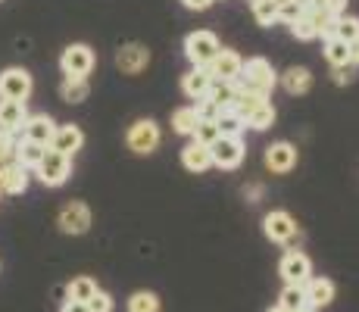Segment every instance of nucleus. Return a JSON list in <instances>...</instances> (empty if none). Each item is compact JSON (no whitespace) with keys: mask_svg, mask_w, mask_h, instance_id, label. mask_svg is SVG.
I'll return each instance as SVG.
<instances>
[{"mask_svg":"<svg viewBox=\"0 0 359 312\" xmlns=\"http://www.w3.org/2000/svg\"><path fill=\"white\" fill-rule=\"evenodd\" d=\"M275 81H278V75L272 72V62L262 60V57L247 60L244 69H241V75H238V88H241V91H250V94H259V97L272 94Z\"/></svg>","mask_w":359,"mask_h":312,"instance_id":"f257e3e1","label":"nucleus"},{"mask_svg":"<svg viewBox=\"0 0 359 312\" xmlns=\"http://www.w3.org/2000/svg\"><path fill=\"white\" fill-rule=\"evenodd\" d=\"M34 172H38L41 184L60 187V184L69 182V175H72V156H66V154H60V150L47 147L44 159L38 163V169H34Z\"/></svg>","mask_w":359,"mask_h":312,"instance_id":"f03ea898","label":"nucleus"},{"mask_svg":"<svg viewBox=\"0 0 359 312\" xmlns=\"http://www.w3.org/2000/svg\"><path fill=\"white\" fill-rule=\"evenodd\" d=\"M219 50H222V44H219V38L212 32H191L188 38H184V53H188V60L200 69L210 66V62L219 57Z\"/></svg>","mask_w":359,"mask_h":312,"instance_id":"7ed1b4c3","label":"nucleus"},{"mask_svg":"<svg viewBox=\"0 0 359 312\" xmlns=\"http://www.w3.org/2000/svg\"><path fill=\"white\" fill-rule=\"evenodd\" d=\"M160 125H156L154 119H137L135 125L128 128L126 141H128V150H135L137 156H147L154 154L156 147H160Z\"/></svg>","mask_w":359,"mask_h":312,"instance_id":"20e7f679","label":"nucleus"},{"mask_svg":"<svg viewBox=\"0 0 359 312\" xmlns=\"http://www.w3.org/2000/svg\"><path fill=\"white\" fill-rule=\"evenodd\" d=\"M60 69L66 79H88L94 69V50L88 44H72L60 57Z\"/></svg>","mask_w":359,"mask_h":312,"instance_id":"39448f33","label":"nucleus"},{"mask_svg":"<svg viewBox=\"0 0 359 312\" xmlns=\"http://www.w3.org/2000/svg\"><path fill=\"white\" fill-rule=\"evenodd\" d=\"M57 225L63 234H85L88 228H91V210H88L81 200H72V203H66L63 210H60Z\"/></svg>","mask_w":359,"mask_h":312,"instance_id":"423d86ee","label":"nucleus"},{"mask_svg":"<svg viewBox=\"0 0 359 312\" xmlns=\"http://www.w3.org/2000/svg\"><path fill=\"white\" fill-rule=\"evenodd\" d=\"M262 231H266V238L275 240V244H291L297 234H300V231H297V222L287 216L285 210L269 212V216L262 219Z\"/></svg>","mask_w":359,"mask_h":312,"instance_id":"0eeeda50","label":"nucleus"},{"mask_svg":"<svg viewBox=\"0 0 359 312\" xmlns=\"http://www.w3.org/2000/svg\"><path fill=\"white\" fill-rule=\"evenodd\" d=\"M281 278L287 284H306L313 278V262H309L306 253H300V250H291V253L281 256V266H278Z\"/></svg>","mask_w":359,"mask_h":312,"instance_id":"6e6552de","label":"nucleus"},{"mask_svg":"<svg viewBox=\"0 0 359 312\" xmlns=\"http://www.w3.org/2000/svg\"><path fill=\"white\" fill-rule=\"evenodd\" d=\"M210 154L212 165H219V169H238L244 163V141L241 137H219L210 147Z\"/></svg>","mask_w":359,"mask_h":312,"instance_id":"1a4fd4ad","label":"nucleus"},{"mask_svg":"<svg viewBox=\"0 0 359 312\" xmlns=\"http://www.w3.org/2000/svg\"><path fill=\"white\" fill-rule=\"evenodd\" d=\"M32 94V75L25 69H6L0 75V97L4 100H29Z\"/></svg>","mask_w":359,"mask_h":312,"instance_id":"9d476101","label":"nucleus"},{"mask_svg":"<svg viewBox=\"0 0 359 312\" xmlns=\"http://www.w3.org/2000/svg\"><path fill=\"white\" fill-rule=\"evenodd\" d=\"M150 62V50L144 44H126L116 50V66L126 75H141Z\"/></svg>","mask_w":359,"mask_h":312,"instance_id":"9b49d317","label":"nucleus"},{"mask_svg":"<svg viewBox=\"0 0 359 312\" xmlns=\"http://www.w3.org/2000/svg\"><path fill=\"white\" fill-rule=\"evenodd\" d=\"M266 165H269V172H275V175H287V172L297 165V147L287 141L272 144V147L266 150Z\"/></svg>","mask_w":359,"mask_h":312,"instance_id":"f8f14e48","label":"nucleus"},{"mask_svg":"<svg viewBox=\"0 0 359 312\" xmlns=\"http://www.w3.org/2000/svg\"><path fill=\"white\" fill-rule=\"evenodd\" d=\"M206 69H210L212 81H238L241 69H244V60H241L234 50H219V57Z\"/></svg>","mask_w":359,"mask_h":312,"instance_id":"ddd939ff","label":"nucleus"},{"mask_svg":"<svg viewBox=\"0 0 359 312\" xmlns=\"http://www.w3.org/2000/svg\"><path fill=\"white\" fill-rule=\"evenodd\" d=\"M53 135H57V125H53L50 116L38 113V116H29L22 125V137L25 141H34V144H44V147H50Z\"/></svg>","mask_w":359,"mask_h":312,"instance_id":"4468645a","label":"nucleus"},{"mask_svg":"<svg viewBox=\"0 0 359 312\" xmlns=\"http://www.w3.org/2000/svg\"><path fill=\"white\" fill-rule=\"evenodd\" d=\"M25 119H29L25 100H0V131L4 135H19Z\"/></svg>","mask_w":359,"mask_h":312,"instance_id":"2eb2a0df","label":"nucleus"},{"mask_svg":"<svg viewBox=\"0 0 359 312\" xmlns=\"http://www.w3.org/2000/svg\"><path fill=\"white\" fill-rule=\"evenodd\" d=\"M29 187V169L19 165L16 159L0 165V194H22Z\"/></svg>","mask_w":359,"mask_h":312,"instance_id":"dca6fc26","label":"nucleus"},{"mask_svg":"<svg viewBox=\"0 0 359 312\" xmlns=\"http://www.w3.org/2000/svg\"><path fill=\"white\" fill-rule=\"evenodd\" d=\"M81 144H85V135H81L79 125H57V135H53L50 147L66 156H75L81 150Z\"/></svg>","mask_w":359,"mask_h":312,"instance_id":"f3484780","label":"nucleus"},{"mask_svg":"<svg viewBox=\"0 0 359 312\" xmlns=\"http://www.w3.org/2000/svg\"><path fill=\"white\" fill-rule=\"evenodd\" d=\"M303 294H306V306L322 309L334 300V284H331L328 278H309L306 284H303Z\"/></svg>","mask_w":359,"mask_h":312,"instance_id":"a211bd4d","label":"nucleus"},{"mask_svg":"<svg viewBox=\"0 0 359 312\" xmlns=\"http://www.w3.org/2000/svg\"><path fill=\"white\" fill-rule=\"evenodd\" d=\"M182 165L188 172H206L212 165V154H210V147H206V144H197V141H191L188 147L182 150Z\"/></svg>","mask_w":359,"mask_h":312,"instance_id":"6ab92c4d","label":"nucleus"},{"mask_svg":"<svg viewBox=\"0 0 359 312\" xmlns=\"http://www.w3.org/2000/svg\"><path fill=\"white\" fill-rule=\"evenodd\" d=\"M210 88H212V75H210V69H200L194 66L188 75L182 79V91L191 97V100H197V97H206L210 94Z\"/></svg>","mask_w":359,"mask_h":312,"instance_id":"aec40b11","label":"nucleus"},{"mask_svg":"<svg viewBox=\"0 0 359 312\" xmlns=\"http://www.w3.org/2000/svg\"><path fill=\"white\" fill-rule=\"evenodd\" d=\"M281 85H285L287 94H306L309 85H313V75L303 66H291L285 75H281Z\"/></svg>","mask_w":359,"mask_h":312,"instance_id":"412c9836","label":"nucleus"},{"mask_svg":"<svg viewBox=\"0 0 359 312\" xmlns=\"http://www.w3.org/2000/svg\"><path fill=\"white\" fill-rule=\"evenodd\" d=\"M44 154H47L44 144L25 141V137H22V144H16V163L25 165V169H38V163L44 159Z\"/></svg>","mask_w":359,"mask_h":312,"instance_id":"4be33fe9","label":"nucleus"},{"mask_svg":"<svg viewBox=\"0 0 359 312\" xmlns=\"http://www.w3.org/2000/svg\"><path fill=\"white\" fill-rule=\"evenodd\" d=\"M238 81H212V88H210V100L212 103H219L222 109H231V103H234V97H238Z\"/></svg>","mask_w":359,"mask_h":312,"instance_id":"5701e85b","label":"nucleus"},{"mask_svg":"<svg viewBox=\"0 0 359 312\" xmlns=\"http://www.w3.org/2000/svg\"><path fill=\"white\" fill-rule=\"evenodd\" d=\"M197 122H200V116H197L194 107H182L172 113V128H175L178 135H194Z\"/></svg>","mask_w":359,"mask_h":312,"instance_id":"b1692460","label":"nucleus"},{"mask_svg":"<svg viewBox=\"0 0 359 312\" xmlns=\"http://www.w3.org/2000/svg\"><path fill=\"white\" fill-rule=\"evenodd\" d=\"M325 60L331 66H347L350 62V44L341 38H325ZM353 66V62H350Z\"/></svg>","mask_w":359,"mask_h":312,"instance_id":"393cba45","label":"nucleus"},{"mask_svg":"<svg viewBox=\"0 0 359 312\" xmlns=\"http://www.w3.org/2000/svg\"><path fill=\"white\" fill-rule=\"evenodd\" d=\"M216 125H219V135H222V137H241V131L247 128L244 119H241L234 109H222V113H219V119H216Z\"/></svg>","mask_w":359,"mask_h":312,"instance_id":"a878e982","label":"nucleus"},{"mask_svg":"<svg viewBox=\"0 0 359 312\" xmlns=\"http://www.w3.org/2000/svg\"><path fill=\"white\" fill-rule=\"evenodd\" d=\"M272 122H275V107L269 100L259 103V107L244 119V125H247V128H253V131H266Z\"/></svg>","mask_w":359,"mask_h":312,"instance_id":"bb28decb","label":"nucleus"},{"mask_svg":"<svg viewBox=\"0 0 359 312\" xmlns=\"http://www.w3.org/2000/svg\"><path fill=\"white\" fill-rule=\"evenodd\" d=\"M88 79H63V85H60V94H63L66 103H81L88 100Z\"/></svg>","mask_w":359,"mask_h":312,"instance_id":"cd10ccee","label":"nucleus"},{"mask_svg":"<svg viewBox=\"0 0 359 312\" xmlns=\"http://www.w3.org/2000/svg\"><path fill=\"white\" fill-rule=\"evenodd\" d=\"M97 281L88 278V275H81V278H75L72 284H69V300H79V303H88L94 294H97Z\"/></svg>","mask_w":359,"mask_h":312,"instance_id":"c85d7f7f","label":"nucleus"},{"mask_svg":"<svg viewBox=\"0 0 359 312\" xmlns=\"http://www.w3.org/2000/svg\"><path fill=\"white\" fill-rule=\"evenodd\" d=\"M128 312H160V297L150 290H137L128 297Z\"/></svg>","mask_w":359,"mask_h":312,"instance_id":"c756f323","label":"nucleus"},{"mask_svg":"<svg viewBox=\"0 0 359 312\" xmlns=\"http://www.w3.org/2000/svg\"><path fill=\"white\" fill-rule=\"evenodd\" d=\"M269 97H259V94H250V91H238V97H234L231 109L241 116V119H247V116L253 113V109L259 107V103H266Z\"/></svg>","mask_w":359,"mask_h":312,"instance_id":"7c9ffc66","label":"nucleus"},{"mask_svg":"<svg viewBox=\"0 0 359 312\" xmlns=\"http://www.w3.org/2000/svg\"><path fill=\"white\" fill-rule=\"evenodd\" d=\"M250 6H253V19H257L259 25L278 22V4H275V0H250Z\"/></svg>","mask_w":359,"mask_h":312,"instance_id":"2f4dec72","label":"nucleus"},{"mask_svg":"<svg viewBox=\"0 0 359 312\" xmlns=\"http://www.w3.org/2000/svg\"><path fill=\"white\" fill-rule=\"evenodd\" d=\"M278 306H285V309H300V306H306V294H303V284H287L285 290L278 294Z\"/></svg>","mask_w":359,"mask_h":312,"instance_id":"473e14b6","label":"nucleus"},{"mask_svg":"<svg viewBox=\"0 0 359 312\" xmlns=\"http://www.w3.org/2000/svg\"><path fill=\"white\" fill-rule=\"evenodd\" d=\"M334 38L347 41V44L359 41V19H356V16H337V22H334Z\"/></svg>","mask_w":359,"mask_h":312,"instance_id":"72a5a7b5","label":"nucleus"},{"mask_svg":"<svg viewBox=\"0 0 359 312\" xmlns=\"http://www.w3.org/2000/svg\"><path fill=\"white\" fill-rule=\"evenodd\" d=\"M191 137H194L197 144H206V147H212V144H216L222 135H219V125L212 122V119H200V122H197V128H194V135H191Z\"/></svg>","mask_w":359,"mask_h":312,"instance_id":"f704fd0d","label":"nucleus"},{"mask_svg":"<svg viewBox=\"0 0 359 312\" xmlns=\"http://www.w3.org/2000/svg\"><path fill=\"white\" fill-rule=\"evenodd\" d=\"M306 13V0H281L278 4V22H297Z\"/></svg>","mask_w":359,"mask_h":312,"instance_id":"c9c22d12","label":"nucleus"},{"mask_svg":"<svg viewBox=\"0 0 359 312\" xmlns=\"http://www.w3.org/2000/svg\"><path fill=\"white\" fill-rule=\"evenodd\" d=\"M291 34H294L297 41H313V38H319V29H316L313 19H309L306 13H303V16L297 19V22H291Z\"/></svg>","mask_w":359,"mask_h":312,"instance_id":"e433bc0d","label":"nucleus"},{"mask_svg":"<svg viewBox=\"0 0 359 312\" xmlns=\"http://www.w3.org/2000/svg\"><path fill=\"white\" fill-rule=\"evenodd\" d=\"M194 109H197L200 119H212V122H216V119H219V113H222V107H219V103H212L210 97H197Z\"/></svg>","mask_w":359,"mask_h":312,"instance_id":"4c0bfd02","label":"nucleus"},{"mask_svg":"<svg viewBox=\"0 0 359 312\" xmlns=\"http://www.w3.org/2000/svg\"><path fill=\"white\" fill-rule=\"evenodd\" d=\"M88 312H113V297L97 290V294L88 300Z\"/></svg>","mask_w":359,"mask_h":312,"instance_id":"58836bf2","label":"nucleus"},{"mask_svg":"<svg viewBox=\"0 0 359 312\" xmlns=\"http://www.w3.org/2000/svg\"><path fill=\"white\" fill-rule=\"evenodd\" d=\"M10 159H16V141H13V135L0 131V165L10 163Z\"/></svg>","mask_w":359,"mask_h":312,"instance_id":"ea45409f","label":"nucleus"},{"mask_svg":"<svg viewBox=\"0 0 359 312\" xmlns=\"http://www.w3.org/2000/svg\"><path fill=\"white\" fill-rule=\"evenodd\" d=\"M319 4L322 6H325V10L331 13V16H344V10H347V4H350V0H319Z\"/></svg>","mask_w":359,"mask_h":312,"instance_id":"a19ab883","label":"nucleus"},{"mask_svg":"<svg viewBox=\"0 0 359 312\" xmlns=\"http://www.w3.org/2000/svg\"><path fill=\"white\" fill-rule=\"evenodd\" d=\"M334 81L337 85H347V81H353V66H334Z\"/></svg>","mask_w":359,"mask_h":312,"instance_id":"79ce46f5","label":"nucleus"},{"mask_svg":"<svg viewBox=\"0 0 359 312\" xmlns=\"http://www.w3.org/2000/svg\"><path fill=\"white\" fill-rule=\"evenodd\" d=\"M182 4L184 6H188V10H210V4H212V0H182Z\"/></svg>","mask_w":359,"mask_h":312,"instance_id":"37998d69","label":"nucleus"},{"mask_svg":"<svg viewBox=\"0 0 359 312\" xmlns=\"http://www.w3.org/2000/svg\"><path fill=\"white\" fill-rule=\"evenodd\" d=\"M63 312H88V303H79V300H66V303H63Z\"/></svg>","mask_w":359,"mask_h":312,"instance_id":"c03bdc74","label":"nucleus"},{"mask_svg":"<svg viewBox=\"0 0 359 312\" xmlns=\"http://www.w3.org/2000/svg\"><path fill=\"white\" fill-rule=\"evenodd\" d=\"M350 62H353V66H359V41H353V44H350Z\"/></svg>","mask_w":359,"mask_h":312,"instance_id":"a18cd8bd","label":"nucleus"},{"mask_svg":"<svg viewBox=\"0 0 359 312\" xmlns=\"http://www.w3.org/2000/svg\"><path fill=\"white\" fill-rule=\"evenodd\" d=\"M294 312H319V309H313V306H300V309H294Z\"/></svg>","mask_w":359,"mask_h":312,"instance_id":"49530a36","label":"nucleus"},{"mask_svg":"<svg viewBox=\"0 0 359 312\" xmlns=\"http://www.w3.org/2000/svg\"><path fill=\"white\" fill-rule=\"evenodd\" d=\"M269 312H291V309H285V306H272Z\"/></svg>","mask_w":359,"mask_h":312,"instance_id":"de8ad7c7","label":"nucleus"},{"mask_svg":"<svg viewBox=\"0 0 359 312\" xmlns=\"http://www.w3.org/2000/svg\"><path fill=\"white\" fill-rule=\"evenodd\" d=\"M306 4H319V0H306Z\"/></svg>","mask_w":359,"mask_h":312,"instance_id":"09e8293b","label":"nucleus"}]
</instances>
